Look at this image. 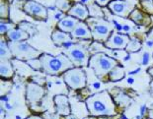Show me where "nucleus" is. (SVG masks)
Here are the masks:
<instances>
[{
  "label": "nucleus",
  "mask_w": 153,
  "mask_h": 119,
  "mask_svg": "<svg viewBox=\"0 0 153 119\" xmlns=\"http://www.w3.org/2000/svg\"><path fill=\"white\" fill-rule=\"evenodd\" d=\"M138 4V0H112L108 7L114 14L123 18H128Z\"/></svg>",
  "instance_id": "nucleus-8"
},
{
  "label": "nucleus",
  "mask_w": 153,
  "mask_h": 119,
  "mask_svg": "<svg viewBox=\"0 0 153 119\" xmlns=\"http://www.w3.org/2000/svg\"><path fill=\"white\" fill-rule=\"evenodd\" d=\"M1 18H8L9 16V6L7 3L2 2L1 3Z\"/></svg>",
  "instance_id": "nucleus-28"
},
{
  "label": "nucleus",
  "mask_w": 153,
  "mask_h": 119,
  "mask_svg": "<svg viewBox=\"0 0 153 119\" xmlns=\"http://www.w3.org/2000/svg\"><path fill=\"white\" fill-rule=\"evenodd\" d=\"M9 47L13 57L19 60L29 61L32 59L40 58L43 52L30 46L25 41H9Z\"/></svg>",
  "instance_id": "nucleus-6"
},
{
  "label": "nucleus",
  "mask_w": 153,
  "mask_h": 119,
  "mask_svg": "<svg viewBox=\"0 0 153 119\" xmlns=\"http://www.w3.org/2000/svg\"><path fill=\"white\" fill-rule=\"evenodd\" d=\"M51 37V40L53 41V43L57 46H61L66 43H70L73 40L70 34L62 32V31L58 30V29H56V30H54L53 32Z\"/></svg>",
  "instance_id": "nucleus-16"
},
{
  "label": "nucleus",
  "mask_w": 153,
  "mask_h": 119,
  "mask_svg": "<svg viewBox=\"0 0 153 119\" xmlns=\"http://www.w3.org/2000/svg\"><path fill=\"white\" fill-rule=\"evenodd\" d=\"M117 65H119V63L116 59L104 52H96L90 57L88 66L94 70V73L98 78H103L104 76L109 75V73Z\"/></svg>",
  "instance_id": "nucleus-3"
},
{
  "label": "nucleus",
  "mask_w": 153,
  "mask_h": 119,
  "mask_svg": "<svg viewBox=\"0 0 153 119\" xmlns=\"http://www.w3.org/2000/svg\"><path fill=\"white\" fill-rule=\"evenodd\" d=\"M141 4L143 7H144L146 12L153 14V1H150V0H144V1L141 2Z\"/></svg>",
  "instance_id": "nucleus-27"
},
{
  "label": "nucleus",
  "mask_w": 153,
  "mask_h": 119,
  "mask_svg": "<svg viewBox=\"0 0 153 119\" xmlns=\"http://www.w3.org/2000/svg\"><path fill=\"white\" fill-rule=\"evenodd\" d=\"M67 15L72 16V17L78 19L79 21L85 22L89 19V9L88 7L83 4V3L77 2L75 4L72 5V7L70 8V10L67 12Z\"/></svg>",
  "instance_id": "nucleus-13"
},
{
  "label": "nucleus",
  "mask_w": 153,
  "mask_h": 119,
  "mask_svg": "<svg viewBox=\"0 0 153 119\" xmlns=\"http://www.w3.org/2000/svg\"><path fill=\"white\" fill-rule=\"evenodd\" d=\"M0 56H1V60H10L13 57L9 44L3 38H1L0 41Z\"/></svg>",
  "instance_id": "nucleus-21"
},
{
  "label": "nucleus",
  "mask_w": 153,
  "mask_h": 119,
  "mask_svg": "<svg viewBox=\"0 0 153 119\" xmlns=\"http://www.w3.org/2000/svg\"><path fill=\"white\" fill-rule=\"evenodd\" d=\"M141 48V43H139V40H135V38H131L129 43L126 46V49L128 51V52H135V51H138Z\"/></svg>",
  "instance_id": "nucleus-24"
},
{
  "label": "nucleus",
  "mask_w": 153,
  "mask_h": 119,
  "mask_svg": "<svg viewBox=\"0 0 153 119\" xmlns=\"http://www.w3.org/2000/svg\"><path fill=\"white\" fill-rule=\"evenodd\" d=\"M54 104H55V109L56 112L59 115L62 116H68L71 113V108L69 104V101L68 98L64 95H57L54 96L53 98Z\"/></svg>",
  "instance_id": "nucleus-12"
},
{
  "label": "nucleus",
  "mask_w": 153,
  "mask_h": 119,
  "mask_svg": "<svg viewBox=\"0 0 153 119\" xmlns=\"http://www.w3.org/2000/svg\"><path fill=\"white\" fill-rule=\"evenodd\" d=\"M7 38L10 41H25L30 37L27 32L23 31L22 29H12L7 33Z\"/></svg>",
  "instance_id": "nucleus-17"
},
{
  "label": "nucleus",
  "mask_w": 153,
  "mask_h": 119,
  "mask_svg": "<svg viewBox=\"0 0 153 119\" xmlns=\"http://www.w3.org/2000/svg\"><path fill=\"white\" fill-rule=\"evenodd\" d=\"M79 22L80 21L78 20V19L72 17V16L66 15V16H64L62 19H60V20L58 21L57 29L62 32H65V33L71 34Z\"/></svg>",
  "instance_id": "nucleus-15"
},
{
  "label": "nucleus",
  "mask_w": 153,
  "mask_h": 119,
  "mask_svg": "<svg viewBox=\"0 0 153 119\" xmlns=\"http://www.w3.org/2000/svg\"><path fill=\"white\" fill-rule=\"evenodd\" d=\"M55 5L58 10H60L61 12H68L70 10L71 6L70 0H55Z\"/></svg>",
  "instance_id": "nucleus-23"
},
{
  "label": "nucleus",
  "mask_w": 153,
  "mask_h": 119,
  "mask_svg": "<svg viewBox=\"0 0 153 119\" xmlns=\"http://www.w3.org/2000/svg\"><path fill=\"white\" fill-rule=\"evenodd\" d=\"M19 29H22L23 31L27 32L29 35H34L35 33H37V29L35 26L31 23H28V22H22L19 24Z\"/></svg>",
  "instance_id": "nucleus-25"
},
{
  "label": "nucleus",
  "mask_w": 153,
  "mask_h": 119,
  "mask_svg": "<svg viewBox=\"0 0 153 119\" xmlns=\"http://www.w3.org/2000/svg\"><path fill=\"white\" fill-rule=\"evenodd\" d=\"M144 111H146V105H142L141 109H140V114L141 115H144V113H145Z\"/></svg>",
  "instance_id": "nucleus-34"
},
{
  "label": "nucleus",
  "mask_w": 153,
  "mask_h": 119,
  "mask_svg": "<svg viewBox=\"0 0 153 119\" xmlns=\"http://www.w3.org/2000/svg\"><path fill=\"white\" fill-rule=\"evenodd\" d=\"M93 40L100 43H106L114 33V26L103 18H90L87 20Z\"/></svg>",
  "instance_id": "nucleus-4"
},
{
  "label": "nucleus",
  "mask_w": 153,
  "mask_h": 119,
  "mask_svg": "<svg viewBox=\"0 0 153 119\" xmlns=\"http://www.w3.org/2000/svg\"><path fill=\"white\" fill-rule=\"evenodd\" d=\"M128 82L131 84V83L133 82V79H132V78H128Z\"/></svg>",
  "instance_id": "nucleus-41"
},
{
  "label": "nucleus",
  "mask_w": 153,
  "mask_h": 119,
  "mask_svg": "<svg viewBox=\"0 0 153 119\" xmlns=\"http://www.w3.org/2000/svg\"><path fill=\"white\" fill-rule=\"evenodd\" d=\"M72 38H78V40H93L92 33L89 28V26L86 22L80 21L78 25L75 27L72 33L70 34Z\"/></svg>",
  "instance_id": "nucleus-14"
},
{
  "label": "nucleus",
  "mask_w": 153,
  "mask_h": 119,
  "mask_svg": "<svg viewBox=\"0 0 153 119\" xmlns=\"http://www.w3.org/2000/svg\"><path fill=\"white\" fill-rule=\"evenodd\" d=\"M147 73L149 74V75H150L152 78H153V67H150V68H149L148 70H147Z\"/></svg>",
  "instance_id": "nucleus-35"
},
{
  "label": "nucleus",
  "mask_w": 153,
  "mask_h": 119,
  "mask_svg": "<svg viewBox=\"0 0 153 119\" xmlns=\"http://www.w3.org/2000/svg\"><path fill=\"white\" fill-rule=\"evenodd\" d=\"M129 40H131V37L128 35L114 32L105 43V46L109 49H126Z\"/></svg>",
  "instance_id": "nucleus-10"
},
{
  "label": "nucleus",
  "mask_w": 153,
  "mask_h": 119,
  "mask_svg": "<svg viewBox=\"0 0 153 119\" xmlns=\"http://www.w3.org/2000/svg\"><path fill=\"white\" fill-rule=\"evenodd\" d=\"M150 91L153 93V80H152L151 83H150Z\"/></svg>",
  "instance_id": "nucleus-38"
},
{
  "label": "nucleus",
  "mask_w": 153,
  "mask_h": 119,
  "mask_svg": "<svg viewBox=\"0 0 153 119\" xmlns=\"http://www.w3.org/2000/svg\"><path fill=\"white\" fill-rule=\"evenodd\" d=\"M14 24H10V23H5V22H1L0 24V34L2 35H7V33L12 29H14Z\"/></svg>",
  "instance_id": "nucleus-26"
},
{
  "label": "nucleus",
  "mask_w": 153,
  "mask_h": 119,
  "mask_svg": "<svg viewBox=\"0 0 153 119\" xmlns=\"http://www.w3.org/2000/svg\"><path fill=\"white\" fill-rule=\"evenodd\" d=\"M83 119H98V117H95V116H92V115H90V116L84 117Z\"/></svg>",
  "instance_id": "nucleus-36"
},
{
  "label": "nucleus",
  "mask_w": 153,
  "mask_h": 119,
  "mask_svg": "<svg viewBox=\"0 0 153 119\" xmlns=\"http://www.w3.org/2000/svg\"><path fill=\"white\" fill-rule=\"evenodd\" d=\"M96 4H98L99 6H107L109 5V3L112 1V0H93Z\"/></svg>",
  "instance_id": "nucleus-29"
},
{
  "label": "nucleus",
  "mask_w": 153,
  "mask_h": 119,
  "mask_svg": "<svg viewBox=\"0 0 153 119\" xmlns=\"http://www.w3.org/2000/svg\"><path fill=\"white\" fill-rule=\"evenodd\" d=\"M129 18L135 24H137L139 26H147L150 23V18L143 12H141L139 9H134L133 12L131 14V16H129Z\"/></svg>",
  "instance_id": "nucleus-18"
},
{
  "label": "nucleus",
  "mask_w": 153,
  "mask_h": 119,
  "mask_svg": "<svg viewBox=\"0 0 153 119\" xmlns=\"http://www.w3.org/2000/svg\"><path fill=\"white\" fill-rule=\"evenodd\" d=\"M66 117H67V119H76V117H73V116H71V115H68Z\"/></svg>",
  "instance_id": "nucleus-39"
},
{
  "label": "nucleus",
  "mask_w": 153,
  "mask_h": 119,
  "mask_svg": "<svg viewBox=\"0 0 153 119\" xmlns=\"http://www.w3.org/2000/svg\"><path fill=\"white\" fill-rule=\"evenodd\" d=\"M64 83L72 90H81L86 87L87 77L85 71L81 67H73L63 73Z\"/></svg>",
  "instance_id": "nucleus-7"
},
{
  "label": "nucleus",
  "mask_w": 153,
  "mask_h": 119,
  "mask_svg": "<svg viewBox=\"0 0 153 119\" xmlns=\"http://www.w3.org/2000/svg\"><path fill=\"white\" fill-rule=\"evenodd\" d=\"M146 119H151V118H148V117H147V118H146Z\"/></svg>",
  "instance_id": "nucleus-42"
},
{
  "label": "nucleus",
  "mask_w": 153,
  "mask_h": 119,
  "mask_svg": "<svg viewBox=\"0 0 153 119\" xmlns=\"http://www.w3.org/2000/svg\"><path fill=\"white\" fill-rule=\"evenodd\" d=\"M147 117L153 119V105L148 109V111H147Z\"/></svg>",
  "instance_id": "nucleus-31"
},
{
  "label": "nucleus",
  "mask_w": 153,
  "mask_h": 119,
  "mask_svg": "<svg viewBox=\"0 0 153 119\" xmlns=\"http://www.w3.org/2000/svg\"><path fill=\"white\" fill-rule=\"evenodd\" d=\"M40 60L42 64V71L48 75H59L74 67L70 59L63 53L57 54V55L43 53L40 56Z\"/></svg>",
  "instance_id": "nucleus-2"
},
{
  "label": "nucleus",
  "mask_w": 153,
  "mask_h": 119,
  "mask_svg": "<svg viewBox=\"0 0 153 119\" xmlns=\"http://www.w3.org/2000/svg\"><path fill=\"white\" fill-rule=\"evenodd\" d=\"M25 119H44V118L39 116V115H31V116H29V117L25 118Z\"/></svg>",
  "instance_id": "nucleus-33"
},
{
  "label": "nucleus",
  "mask_w": 153,
  "mask_h": 119,
  "mask_svg": "<svg viewBox=\"0 0 153 119\" xmlns=\"http://www.w3.org/2000/svg\"><path fill=\"white\" fill-rule=\"evenodd\" d=\"M89 14L92 18H104V13L101 10L98 4H92L89 7Z\"/></svg>",
  "instance_id": "nucleus-22"
},
{
  "label": "nucleus",
  "mask_w": 153,
  "mask_h": 119,
  "mask_svg": "<svg viewBox=\"0 0 153 119\" xmlns=\"http://www.w3.org/2000/svg\"><path fill=\"white\" fill-rule=\"evenodd\" d=\"M90 50L87 49L86 46H84L81 43H73L70 44L66 48H63V54L70 59L73 63L74 67H85L89 65L90 60Z\"/></svg>",
  "instance_id": "nucleus-5"
},
{
  "label": "nucleus",
  "mask_w": 153,
  "mask_h": 119,
  "mask_svg": "<svg viewBox=\"0 0 153 119\" xmlns=\"http://www.w3.org/2000/svg\"><path fill=\"white\" fill-rule=\"evenodd\" d=\"M125 76H126L125 69H123V67L120 65H117L115 68H113L112 71L109 73L110 80L113 82H118L120 80L125 78Z\"/></svg>",
  "instance_id": "nucleus-20"
},
{
  "label": "nucleus",
  "mask_w": 153,
  "mask_h": 119,
  "mask_svg": "<svg viewBox=\"0 0 153 119\" xmlns=\"http://www.w3.org/2000/svg\"><path fill=\"white\" fill-rule=\"evenodd\" d=\"M45 95V90L38 84L30 83L27 86L26 91V98L31 104H36L41 101L42 98Z\"/></svg>",
  "instance_id": "nucleus-11"
},
{
  "label": "nucleus",
  "mask_w": 153,
  "mask_h": 119,
  "mask_svg": "<svg viewBox=\"0 0 153 119\" xmlns=\"http://www.w3.org/2000/svg\"><path fill=\"white\" fill-rule=\"evenodd\" d=\"M149 56H150V55H149L148 52H144V53H143V55H142V61H141L142 65H146V64L148 63Z\"/></svg>",
  "instance_id": "nucleus-30"
},
{
  "label": "nucleus",
  "mask_w": 153,
  "mask_h": 119,
  "mask_svg": "<svg viewBox=\"0 0 153 119\" xmlns=\"http://www.w3.org/2000/svg\"><path fill=\"white\" fill-rule=\"evenodd\" d=\"M23 10L28 15L32 16L37 20H45L48 18V9L38 2L28 0L24 3Z\"/></svg>",
  "instance_id": "nucleus-9"
},
{
  "label": "nucleus",
  "mask_w": 153,
  "mask_h": 119,
  "mask_svg": "<svg viewBox=\"0 0 153 119\" xmlns=\"http://www.w3.org/2000/svg\"><path fill=\"white\" fill-rule=\"evenodd\" d=\"M136 72H139V69H137V70H134V71H131L129 74H135Z\"/></svg>",
  "instance_id": "nucleus-40"
},
{
  "label": "nucleus",
  "mask_w": 153,
  "mask_h": 119,
  "mask_svg": "<svg viewBox=\"0 0 153 119\" xmlns=\"http://www.w3.org/2000/svg\"><path fill=\"white\" fill-rule=\"evenodd\" d=\"M0 76L2 79H11L14 76V70H13L10 60H1V62H0Z\"/></svg>",
  "instance_id": "nucleus-19"
},
{
  "label": "nucleus",
  "mask_w": 153,
  "mask_h": 119,
  "mask_svg": "<svg viewBox=\"0 0 153 119\" xmlns=\"http://www.w3.org/2000/svg\"><path fill=\"white\" fill-rule=\"evenodd\" d=\"M147 37H148V38L149 40H153V27L150 29V31L148 32V34H147Z\"/></svg>",
  "instance_id": "nucleus-32"
},
{
  "label": "nucleus",
  "mask_w": 153,
  "mask_h": 119,
  "mask_svg": "<svg viewBox=\"0 0 153 119\" xmlns=\"http://www.w3.org/2000/svg\"><path fill=\"white\" fill-rule=\"evenodd\" d=\"M98 119H114V118L109 117V116H101V117H98Z\"/></svg>",
  "instance_id": "nucleus-37"
},
{
  "label": "nucleus",
  "mask_w": 153,
  "mask_h": 119,
  "mask_svg": "<svg viewBox=\"0 0 153 119\" xmlns=\"http://www.w3.org/2000/svg\"><path fill=\"white\" fill-rule=\"evenodd\" d=\"M85 104L88 112L92 116L112 117L117 115L116 104L108 91H102L89 96L86 99Z\"/></svg>",
  "instance_id": "nucleus-1"
}]
</instances>
